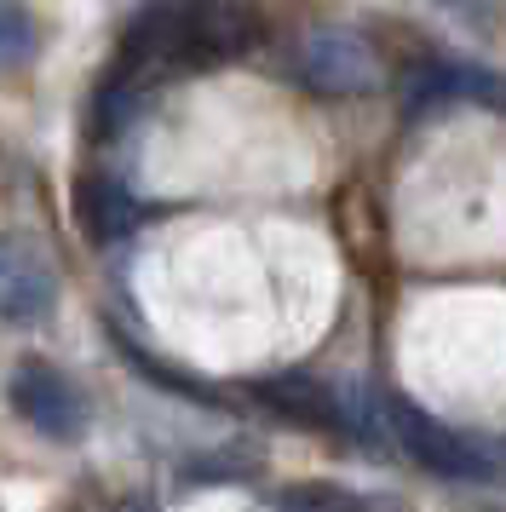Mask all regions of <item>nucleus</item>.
Segmentation results:
<instances>
[{
	"instance_id": "1",
	"label": "nucleus",
	"mask_w": 506,
	"mask_h": 512,
	"mask_svg": "<svg viewBox=\"0 0 506 512\" xmlns=\"http://www.w3.org/2000/svg\"><path fill=\"white\" fill-rule=\"evenodd\" d=\"M294 75L317 98H357V93H368V87L380 81V64H374V47H368L357 29L317 24V29L299 35Z\"/></svg>"
},
{
	"instance_id": "2",
	"label": "nucleus",
	"mask_w": 506,
	"mask_h": 512,
	"mask_svg": "<svg viewBox=\"0 0 506 512\" xmlns=\"http://www.w3.org/2000/svg\"><path fill=\"white\" fill-rule=\"evenodd\" d=\"M380 403H386V432L426 472H437V478H489L495 472V455L489 449H478L472 438L449 432L443 420H432L426 409H414L409 397H380Z\"/></svg>"
},
{
	"instance_id": "3",
	"label": "nucleus",
	"mask_w": 506,
	"mask_h": 512,
	"mask_svg": "<svg viewBox=\"0 0 506 512\" xmlns=\"http://www.w3.org/2000/svg\"><path fill=\"white\" fill-rule=\"evenodd\" d=\"M12 409L52 443L87 438V397L75 392L69 374H58L52 363H35V357H29V363L12 369Z\"/></svg>"
},
{
	"instance_id": "4",
	"label": "nucleus",
	"mask_w": 506,
	"mask_h": 512,
	"mask_svg": "<svg viewBox=\"0 0 506 512\" xmlns=\"http://www.w3.org/2000/svg\"><path fill=\"white\" fill-rule=\"evenodd\" d=\"M58 305V277L29 236H0V323H41Z\"/></svg>"
},
{
	"instance_id": "5",
	"label": "nucleus",
	"mask_w": 506,
	"mask_h": 512,
	"mask_svg": "<svg viewBox=\"0 0 506 512\" xmlns=\"http://www.w3.org/2000/svg\"><path fill=\"white\" fill-rule=\"evenodd\" d=\"M253 47H259V18H253V6H236V0H196L190 58H184V64H230V58H248Z\"/></svg>"
},
{
	"instance_id": "6",
	"label": "nucleus",
	"mask_w": 506,
	"mask_h": 512,
	"mask_svg": "<svg viewBox=\"0 0 506 512\" xmlns=\"http://www.w3.org/2000/svg\"><path fill=\"white\" fill-rule=\"evenodd\" d=\"M455 98H478L489 110H506V81L478 70V64H449V58L409 75V110H437V104H455Z\"/></svg>"
},
{
	"instance_id": "7",
	"label": "nucleus",
	"mask_w": 506,
	"mask_h": 512,
	"mask_svg": "<svg viewBox=\"0 0 506 512\" xmlns=\"http://www.w3.org/2000/svg\"><path fill=\"white\" fill-rule=\"evenodd\" d=\"M253 397L271 403V409H282V415L299 420V426H322V432L334 426V432H345L340 392H334L328 380H311V374H271V380L253 386Z\"/></svg>"
},
{
	"instance_id": "8",
	"label": "nucleus",
	"mask_w": 506,
	"mask_h": 512,
	"mask_svg": "<svg viewBox=\"0 0 506 512\" xmlns=\"http://www.w3.org/2000/svg\"><path fill=\"white\" fill-rule=\"evenodd\" d=\"M75 213H81V231H87L92 242H121V236H133V225L144 219V208H138L115 179H87L81 196H75Z\"/></svg>"
},
{
	"instance_id": "9",
	"label": "nucleus",
	"mask_w": 506,
	"mask_h": 512,
	"mask_svg": "<svg viewBox=\"0 0 506 512\" xmlns=\"http://www.w3.org/2000/svg\"><path fill=\"white\" fill-rule=\"evenodd\" d=\"M41 52V29L29 18V6L0 0V70H29Z\"/></svg>"
},
{
	"instance_id": "10",
	"label": "nucleus",
	"mask_w": 506,
	"mask_h": 512,
	"mask_svg": "<svg viewBox=\"0 0 506 512\" xmlns=\"http://www.w3.org/2000/svg\"><path fill=\"white\" fill-rule=\"evenodd\" d=\"M265 507L271 512H363L345 489H328V484H288V489H276Z\"/></svg>"
},
{
	"instance_id": "11",
	"label": "nucleus",
	"mask_w": 506,
	"mask_h": 512,
	"mask_svg": "<svg viewBox=\"0 0 506 512\" xmlns=\"http://www.w3.org/2000/svg\"><path fill=\"white\" fill-rule=\"evenodd\" d=\"M501 455H506V449H501Z\"/></svg>"
}]
</instances>
